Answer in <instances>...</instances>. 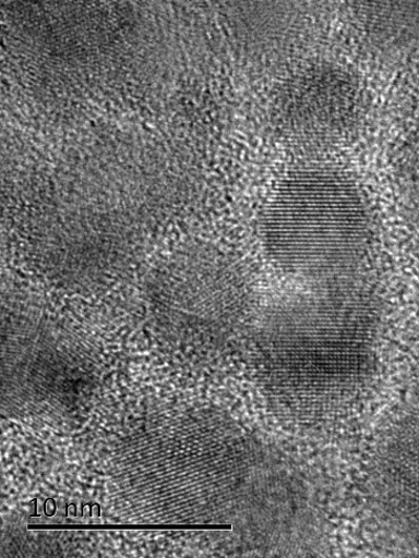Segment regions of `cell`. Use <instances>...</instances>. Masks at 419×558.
Wrapping results in <instances>:
<instances>
[{"label": "cell", "instance_id": "obj_1", "mask_svg": "<svg viewBox=\"0 0 419 558\" xmlns=\"http://www.w3.org/2000/svg\"><path fill=\"white\" fill-rule=\"evenodd\" d=\"M367 240V204L343 173L307 170L286 177L270 204L267 253L297 280H342L361 262Z\"/></svg>", "mask_w": 419, "mask_h": 558}]
</instances>
